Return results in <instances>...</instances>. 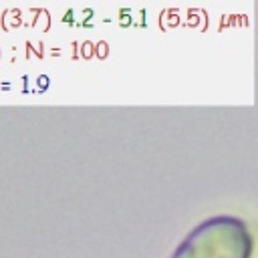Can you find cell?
<instances>
[{
  "label": "cell",
  "mask_w": 258,
  "mask_h": 258,
  "mask_svg": "<svg viewBox=\"0 0 258 258\" xmlns=\"http://www.w3.org/2000/svg\"><path fill=\"white\" fill-rule=\"evenodd\" d=\"M254 236L238 216L220 214L200 222L169 258H252Z\"/></svg>",
  "instance_id": "1"
}]
</instances>
